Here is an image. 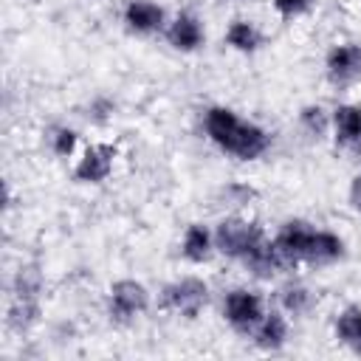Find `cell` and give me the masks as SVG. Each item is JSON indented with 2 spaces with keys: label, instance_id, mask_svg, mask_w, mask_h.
I'll list each match as a JSON object with an SVG mask.
<instances>
[{
  "label": "cell",
  "instance_id": "1",
  "mask_svg": "<svg viewBox=\"0 0 361 361\" xmlns=\"http://www.w3.org/2000/svg\"><path fill=\"white\" fill-rule=\"evenodd\" d=\"M203 133L206 138L237 161H257L271 149V135L257 121L240 118L226 104H212L203 110Z\"/></svg>",
  "mask_w": 361,
  "mask_h": 361
},
{
  "label": "cell",
  "instance_id": "2",
  "mask_svg": "<svg viewBox=\"0 0 361 361\" xmlns=\"http://www.w3.org/2000/svg\"><path fill=\"white\" fill-rule=\"evenodd\" d=\"M265 240V231L257 220H248L243 214H226L217 226H214V248L217 254L243 262L245 254Z\"/></svg>",
  "mask_w": 361,
  "mask_h": 361
},
{
  "label": "cell",
  "instance_id": "3",
  "mask_svg": "<svg viewBox=\"0 0 361 361\" xmlns=\"http://www.w3.org/2000/svg\"><path fill=\"white\" fill-rule=\"evenodd\" d=\"M209 299H212V290H209L206 279H200V276H180V279H172V282H166L161 288L158 307L166 310V313L183 316V319H195L209 305Z\"/></svg>",
  "mask_w": 361,
  "mask_h": 361
},
{
  "label": "cell",
  "instance_id": "4",
  "mask_svg": "<svg viewBox=\"0 0 361 361\" xmlns=\"http://www.w3.org/2000/svg\"><path fill=\"white\" fill-rule=\"evenodd\" d=\"M149 288L133 276H124V279H116L110 288H107V316L110 322L116 324H130L135 322L138 316H144L149 310Z\"/></svg>",
  "mask_w": 361,
  "mask_h": 361
},
{
  "label": "cell",
  "instance_id": "5",
  "mask_svg": "<svg viewBox=\"0 0 361 361\" xmlns=\"http://www.w3.org/2000/svg\"><path fill=\"white\" fill-rule=\"evenodd\" d=\"M223 322L237 333L251 338L254 327L259 324V319L265 316V302L257 290L251 288H231L223 296Z\"/></svg>",
  "mask_w": 361,
  "mask_h": 361
},
{
  "label": "cell",
  "instance_id": "6",
  "mask_svg": "<svg viewBox=\"0 0 361 361\" xmlns=\"http://www.w3.org/2000/svg\"><path fill=\"white\" fill-rule=\"evenodd\" d=\"M313 234H316V226L307 223V220H302V217H290V220H285L276 228V234L271 237V243H274V248H276V254H279V259L285 262L288 271L305 265L307 251H310V243H313Z\"/></svg>",
  "mask_w": 361,
  "mask_h": 361
},
{
  "label": "cell",
  "instance_id": "7",
  "mask_svg": "<svg viewBox=\"0 0 361 361\" xmlns=\"http://www.w3.org/2000/svg\"><path fill=\"white\" fill-rule=\"evenodd\" d=\"M324 76L333 87H350L361 79V45L336 42L324 56Z\"/></svg>",
  "mask_w": 361,
  "mask_h": 361
},
{
  "label": "cell",
  "instance_id": "8",
  "mask_svg": "<svg viewBox=\"0 0 361 361\" xmlns=\"http://www.w3.org/2000/svg\"><path fill=\"white\" fill-rule=\"evenodd\" d=\"M118 149L113 144H90L82 149V155L73 164V180L76 183H102L110 178Z\"/></svg>",
  "mask_w": 361,
  "mask_h": 361
},
{
  "label": "cell",
  "instance_id": "9",
  "mask_svg": "<svg viewBox=\"0 0 361 361\" xmlns=\"http://www.w3.org/2000/svg\"><path fill=\"white\" fill-rule=\"evenodd\" d=\"M121 23L138 37H152L166 28V11L152 0H127L121 8Z\"/></svg>",
  "mask_w": 361,
  "mask_h": 361
},
{
  "label": "cell",
  "instance_id": "10",
  "mask_svg": "<svg viewBox=\"0 0 361 361\" xmlns=\"http://www.w3.org/2000/svg\"><path fill=\"white\" fill-rule=\"evenodd\" d=\"M166 42L180 51V54H195L203 42H206V31H203V20L195 11H178L166 28H164Z\"/></svg>",
  "mask_w": 361,
  "mask_h": 361
},
{
  "label": "cell",
  "instance_id": "11",
  "mask_svg": "<svg viewBox=\"0 0 361 361\" xmlns=\"http://www.w3.org/2000/svg\"><path fill=\"white\" fill-rule=\"evenodd\" d=\"M288 336H290V322H288V313L279 310V307H271L265 310V316L259 319V324L254 327L251 333V341L265 350V353H276L288 344Z\"/></svg>",
  "mask_w": 361,
  "mask_h": 361
},
{
  "label": "cell",
  "instance_id": "12",
  "mask_svg": "<svg viewBox=\"0 0 361 361\" xmlns=\"http://www.w3.org/2000/svg\"><path fill=\"white\" fill-rule=\"evenodd\" d=\"M217 254L214 248V228L203 223H189L180 237V257L192 265H203Z\"/></svg>",
  "mask_w": 361,
  "mask_h": 361
},
{
  "label": "cell",
  "instance_id": "13",
  "mask_svg": "<svg viewBox=\"0 0 361 361\" xmlns=\"http://www.w3.org/2000/svg\"><path fill=\"white\" fill-rule=\"evenodd\" d=\"M333 116V141L341 149H353L361 141V104H338L336 110H330Z\"/></svg>",
  "mask_w": 361,
  "mask_h": 361
},
{
  "label": "cell",
  "instance_id": "14",
  "mask_svg": "<svg viewBox=\"0 0 361 361\" xmlns=\"http://www.w3.org/2000/svg\"><path fill=\"white\" fill-rule=\"evenodd\" d=\"M344 254H347L344 240H341L336 231H330V228H316L305 265H307V268H327V265H336L338 259H344Z\"/></svg>",
  "mask_w": 361,
  "mask_h": 361
},
{
  "label": "cell",
  "instance_id": "15",
  "mask_svg": "<svg viewBox=\"0 0 361 361\" xmlns=\"http://www.w3.org/2000/svg\"><path fill=\"white\" fill-rule=\"evenodd\" d=\"M276 307L288 313V319H302L316 307V293L299 282V279H288L279 285L276 290Z\"/></svg>",
  "mask_w": 361,
  "mask_h": 361
},
{
  "label": "cell",
  "instance_id": "16",
  "mask_svg": "<svg viewBox=\"0 0 361 361\" xmlns=\"http://www.w3.org/2000/svg\"><path fill=\"white\" fill-rule=\"evenodd\" d=\"M243 268H245L251 276H257V279H274V276H279L282 271H288L285 262L279 259V254H276L271 237H265L262 243H257V245L245 254Z\"/></svg>",
  "mask_w": 361,
  "mask_h": 361
},
{
  "label": "cell",
  "instance_id": "17",
  "mask_svg": "<svg viewBox=\"0 0 361 361\" xmlns=\"http://www.w3.org/2000/svg\"><path fill=\"white\" fill-rule=\"evenodd\" d=\"M42 316V299H28V296H8L6 305V327L11 333H28L39 324Z\"/></svg>",
  "mask_w": 361,
  "mask_h": 361
},
{
  "label": "cell",
  "instance_id": "18",
  "mask_svg": "<svg viewBox=\"0 0 361 361\" xmlns=\"http://www.w3.org/2000/svg\"><path fill=\"white\" fill-rule=\"evenodd\" d=\"M333 333L338 344H344L353 353H361V305H347L333 319Z\"/></svg>",
  "mask_w": 361,
  "mask_h": 361
},
{
  "label": "cell",
  "instance_id": "19",
  "mask_svg": "<svg viewBox=\"0 0 361 361\" xmlns=\"http://www.w3.org/2000/svg\"><path fill=\"white\" fill-rule=\"evenodd\" d=\"M226 45H228L231 51H237V54H254V51H259V45H262V31H259L251 20L234 17V20L228 23V28H226Z\"/></svg>",
  "mask_w": 361,
  "mask_h": 361
},
{
  "label": "cell",
  "instance_id": "20",
  "mask_svg": "<svg viewBox=\"0 0 361 361\" xmlns=\"http://www.w3.org/2000/svg\"><path fill=\"white\" fill-rule=\"evenodd\" d=\"M257 197H259V192H257L251 183H245V180H228V183H223V186L214 192V203H217L220 209H226L228 214H237L240 209L251 206Z\"/></svg>",
  "mask_w": 361,
  "mask_h": 361
},
{
  "label": "cell",
  "instance_id": "21",
  "mask_svg": "<svg viewBox=\"0 0 361 361\" xmlns=\"http://www.w3.org/2000/svg\"><path fill=\"white\" fill-rule=\"evenodd\" d=\"M296 121H299V130L310 141H324L333 130V116L322 104H302L296 113Z\"/></svg>",
  "mask_w": 361,
  "mask_h": 361
},
{
  "label": "cell",
  "instance_id": "22",
  "mask_svg": "<svg viewBox=\"0 0 361 361\" xmlns=\"http://www.w3.org/2000/svg\"><path fill=\"white\" fill-rule=\"evenodd\" d=\"M42 290H45V276L39 271L37 262H25L14 271L11 276V288H8V296H28V299H42Z\"/></svg>",
  "mask_w": 361,
  "mask_h": 361
},
{
  "label": "cell",
  "instance_id": "23",
  "mask_svg": "<svg viewBox=\"0 0 361 361\" xmlns=\"http://www.w3.org/2000/svg\"><path fill=\"white\" fill-rule=\"evenodd\" d=\"M48 144H51V152L56 158H71L79 147V133L68 124H56L51 133H48Z\"/></svg>",
  "mask_w": 361,
  "mask_h": 361
},
{
  "label": "cell",
  "instance_id": "24",
  "mask_svg": "<svg viewBox=\"0 0 361 361\" xmlns=\"http://www.w3.org/2000/svg\"><path fill=\"white\" fill-rule=\"evenodd\" d=\"M316 0H271L274 11L282 17V20H293V17H302L305 11L313 8Z\"/></svg>",
  "mask_w": 361,
  "mask_h": 361
},
{
  "label": "cell",
  "instance_id": "25",
  "mask_svg": "<svg viewBox=\"0 0 361 361\" xmlns=\"http://www.w3.org/2000/svg\"><path fill=\"white\" fill-rule=\"evenodd\" d=\"M93 110H96V113H90V118L99 121V124H104V121L113 116V102H107V99H96V102H93Z\"/></svg>",
  "mask_w": 361,
  "mask_h": 361
},
{
  "label": "cell",
  "instance_id": "26",
  "mask_svg": "<svg viewBox=\"0 0 361 361\" xmlns=\"http://www.w3.org/2000/svg\"><path fill=\"white\" fill-rule=\"evenodd\" d=\"M347 195H350V206H353V212L361 214V172L350 180V192H347Z\"/></svg>",
  "mask_w": 361,
  "mask_h": 361
}]
</instances>
